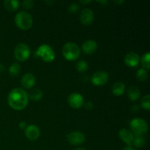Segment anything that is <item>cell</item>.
Returning <instances> with one entry per match:
<instances>
[{"mask_svg":"<svg viewBox=\"0 0 150 150\" xmlns=\"http://www.w3.org/2000/svg\"><path fill=\"white\" fill-rule=\"evenodd\" d=\"M9 105L15 110H22L27 106L29 103V97L26 91L21 88L13 89L9 93L7 98Z\"/></svg>","mask_w":150,"mask_h":150,"instance_id":"1","label":"cell"},{"mask_svg":"<svg viewBox=\"0 0 150 150\" xmlns=\"http://www.w3.org/2000/svg\"><path fill=\"white\" fill-rule=\"evenodd\" d=\"M15 22L18 28L22 30H28L33 24V18L29 13L21 11L17 13L15 17Z\"/></svg>","mask_w":150,"mask_h":150,"instance_id":"2","label":"cell"},{"mask_svg":"<svg viewBox=\"0 0 150 150\" xmlns=\"http://www.w3.org/2000/svg\"><path fill=\"white\" fill-rule=\"evenodd\" d=\"M62 54L67 60L73 61L80 57V48L74 42H67L63 46Z\"/></svg>","mask_w":150,"mask_h":150,"instance_id":"3","label":"cell"},{"mask_svg":"<svg viewBox=\"0 0 150 150\" xmlns=\"http://www.w3.org/2000/svg\"><path fill=\"white\" fill-rule=\"evenodd\" d=\"M130 128L133 135L136 136H143L148 131V125L143 119H134L130 122Z\"/></svg>","mask_w":150,"mask_h":150,"instance_id":"4","label":"cell"},{"mask_svg":"<svg viewBox=\"0 0 150 150\" xmlns=\"http://www.w3.org/2000/svg\"><path fill=\"white\" fill-rule=\"evenodd\" d=\"M37 54L46 62H51L55 59V54L54 50L50 45L47 44L41 45L37 51Z\"/></svg>","mask_w":150,"mask_h":150,"instance_id":"5","label":"cell"},{"mask_svg":"<svg viewBox=\"0 0 150 150\" xmlns=\"http://www.w3.org/2000/svg\"><path fill=\"white\" fill-rule=\"evenodd\" d=\"M30 55L29 47L25 43H20L16 47L14 51V56L17 60L20 62L26 61Z\"/></svg>","mask_w":150,"mask_h":150,"instance_id":"6","label":"cell"},{"mask_svg":"<svg viewBox=\"0 0 150 150\" xmlns=\"http://www.w3.org/2000/svg\"><path fill=\"white\" fill-rule=\"evenodd\" d=\"M67 142L72 145L78 146L81 145L84 142L85 136L83 133L80 131H74L70 133L67 136Z\"/></svg>","mask_w":150,"mask_h":150,"instance_id":"7","label":"cell"},{"mask_svg":"<svg viewBox=\"0 0 150 150\" xmlns=\"http://www.w3.org/2000/svg\"><path fill=\"white\" fill-rule=\"evenodd\" d=\"M67 103L73 108H79L83 105V98L78 92L71 93L67 98Z\"/></svg>","mask_w":150,"mask_h":150,"instance_id":"8","label":"cell"},{"mask_svg":"<svg viewBox=\"0 0 150 150\" xmlns=\"http://www.w3.org/2000/svg\"><path fill=\"white\" fill-rule=\"evenodd\" d=\"M108 80V73L102 70L95 73L92 77V83L95 86H103L107 83Z\"/></svg>","mask_w":150,"mask_h":150,"instance_id":"9","label":"cell"},{"mask_svg":"<svg viewBox=\"0 0 150 150\" xmlns=\"http://www.w3.org/2000/svg\"><path fill=\"white\" fill-rule=\"evenodd\" d=\"M25 135L27 139L31 141H35L40 137V131L37 126L30 125L25 128Z\"/></svg>","mask_w":150,"mask_h":150,"instance_id":"10","label":"cell"},{"mask_svg":"<svg viewBox=\"0 0 150 150\" xmlns=\"http://www.w3.org/2000/svg\"><path fill=\"white\" fill-rule=\"evenodd\" d=\"M94 20V13L91 9H83L80 15V21L83 25H90Z\"/></svg>","mask_w":150,"mask_h":150,"instance_id":"11","label":"cell"},{"mask_svg":"<svg viewBox=\"0 0 150 150\" xmlns=\"http://www.w3.org/2000/svg\"><path fill=\"white\" fill-rule=\"evenodd\" d=\"M124 61L127 66L134 67L139 64V61H140V57L136 53L129 52L125 57Z\"/></svg>","mask_w":150,"mask_h":150,"instance_id":"12","label":"cell"},{"mask_svg":"<svg viewBox=\"0 0 150 150\" xmlns=\"http://www.w3.org/2000/svg\"><path fill=\"white\" fill-rule=\"evenodd\" d=\"M119 136L122 139V141H123L125 143L127 144L128 146H130L133 144V139H134L135 137L133 133L126 128H122V130H120Z\"/></svg>","mask_w":150,"mask_h":150,"instance_id":"13","label":"cell"},{"mask_svg":"<svg viewBox=\"0 0 150 150\" xmlns=\"http://www.w3.org/2000/svg\"><path fill=\"white\" fill-rule=\"evenodd\" d=\"M98 45L93 40H87L82 44V50L86 54H92L96 51Z\"/></svg>","mask_w":150,"mask_h":150,"instance_id":"14","label":"cell"},{"mask_svg":"<svg viewBox=\"0 0 150 150\" xmlns=\"http://www.w3.org/2000/svg\"><path fill=\"white\" fill-rule=\"evenodd\" d=\"M22 86L26 89H30L35 84V77L32 73H26L23 75L21 81Z\"/></svg>","mask_w":150,"mask_h":150,"instance_id":"15","label":"cell"},{"mask_svg":"<svg viewBox=\"0 0 150 150\" xmlns=\"http://www.w3.org/2000/svg\"><path fill=\"white\" fill-rule=\"evenodd\" d=\"M112 93L116 96H121L124 94L125 91V85L122 82L118 81L117 83H114L112 86Z\"/></svg>","mask_w":150,"mask_h":150,"instance_id":"16","label":"cell"},{"mask_svg":"<svg viewBox=\"0 0 150 150\" xmlns=\"http://www.w3.org/2000/svg\"><path fill=\"white\" fill-rule=\"evenodd\" d=\"M127 96L131 101H136L140 97V90L136 86H132L127 90Z\"/></svg>","mask_w":150,"mask_h":150,"instance_id":"17","label":"cell"},{"mask_svg":"<svg viewBox=\"0 0 150 150\" xmlns=\"http://www.w3.org/2000/svg\"><path fill=\"white\" fill-rule=\"evenodd\" d=\"M42 95H43V94H42V91L40 89H38V88H35V89L30 90V92L28 94V97L31 100L35 101H38L42 99Z\"/></svg>","mask_w":150,"mask_h":150,"instance_id":"18","label":"cell"},{"mask_svg":"<svg viewBox=\"0 0 150 150\" xmlns=\"http://www.w3.org/2000/svg\"><path fill=\"white\" fill-rule=\"evenodd\" d=\"M4 5L7 10L13 12L18 8L19 1L17 0H5L4 1Z\"/></svg>","mask_w":150,"mask_h":150,"instance_id":"19","label":"cell"},{"mask_svg":"<svg viewBox=\"0 0 150 150\" xmlns=\"http://www.w3.org/2000/svg\"><path fill=\"white\" fill-rule=\"evenodd\" d=\"M150 54L149 52H146V54H144L143 57H142V67H143L144 69H145L146 70H148L150 69Z\"/></svg>","mask_w":150,"mask_h":150,"instance_id":"20","label":"cell"},{"mask_svg":"<svg viewBox=\"0 0 150 150\" xmlns=\"http://www.w3.org/2000/svg\"><path fill=\"white\" fill-rule=\"evenodd\" d=\"M21 70V66L18 62H14L10 65L9 68V73L12 76H17Z\"/></svg>","mask_w":150,"mask_h":150,"instance_id":"21","label":"cell"},{"mask_svg":"<svg viewBox=\"0 0 150 150\" xmlns=\"http://www.w3.org/2000/svg\"><path fill=\"white\" fill-rule=\"evenodd\" d=\"M148 76H149V74H148L147 70L144 68H140L136 73V78L140 81H146L148 79Z\"/></svg>","mask_w":150,"mask_h":150,"instance_id":"22","label":"cell"},{"mask_svg":"<svg viewBox=\"0 0 150 150\" xmlns=\"http://www.w3.org/2000/svg\"><path fill=\"white\" fill-rule=\"evenodd\" d=\"M133 144L136 147L142 148L145 145L146 141H145L144 138L143 136H136V137H134V139H133Z\"/></svg>","mask_w":150,"mask_h":150,"instance_id":"23","label":"cell"},{"mask_svg":"<svg viewBox=\"0 0 150 150\" xmlns=\"http://www.w3.org/2000/svg\"><path fill=\"white\" fill-rule=\"evenodd\" d=\"M141 105L144 109L149 110L150 108V96L149 95H146L142 98V101H141Z\"/></svg>","mask_w":150,"mask_h":150,"instance_id":"24","label":"cell"},{"mask_svg":"<svg viewBox=\"0 0 150 150\" xmlns=\"http://www.w3.org/2000/svg\"><path fill=\"white\" fill-rule=\"evenodd\" d=\"M76 69L80 73H83L88 69V64L84 60H80L76 64Z\"/></svg>","mask_w":150,"mask_h":150,"instance_id":"25","label":"cell"},{"mask_svg":"<svg viewBox=\"0 0 150 150\" xmlns=\"http://www.w3.org/2000/svg\"><path fill=\"white\" fill-rule=\"evenodd\" d=\"M22 5L24 8L30 9L34 6V1H32V0H24L22 2Z\"/></svg>","mask_w":150,"mask_h":150,"instance_id":"26","label":"cell"},{"mask_svg":"<svg viewBox=\"0 0 150 150\" xmlns=\"http://www.w3.org/2000/svg\"><path fill=\"white\" fill-rule=\"evenodd\" d=\"M79 7H79V4H76V3H73V4H71L70 5L68 10L70 13H76L78 11V10L79 9Z\"/></svg>","mask_w":150,"mask_h":150,"instance_id":"27","label":"cell"},{"mask_svg":"<svg viewBox=\"0 0 150 150\" xmlns=\"http://www.w3.org/2000/svg\"><path fill=\"white\" fill-rule=\"evenodd\" d=\"M93 108V104L91 102H87L85 104V108H86L87 110H91Z\"/></svg>","mask_w":150,"mask_h":150,"instance_id":"28","label":"cell"},{"mask_svg":"<svg viewBox=\"0 0 150 150\" xmlns=\"http://www.w3.org/2000/svg\"><path fill=\"white\" fill-rule=\"evenodd\" d=\"M26 122H25L22 121V122H21L20 123H19V127H20V128L24 129V128H26Z\"/></svg>","mask_w":150,"mask_h":150,"instance_id":"29","label":"cell"},{"mask_svg":"<svg viewBox=\"0 0 150 150\" xmlns=\"http://www.w3.org/2000/svg\"><path fill=\"white\" fill-rule=\"evenodd\" d=\"M122 150H136L134 149V148L132 147L131 146H125V148H123Z\"/></svg>","mask_w":150,"mask_h":150,"instance_id":"30","label":"cell"},{"mask_svg":"<svg viewBox=\"0 0 150 150\" xmlns=\"http://www.w3.org/2000/svg\"><path fill=\"white\" fill-rule=\"evenodd\" d=\"M4 70V67L2 64H0V72H2Z\"/></svg>","mask_w":150,"mask_h":150,"instance_id":"31","label":"cell"},{"mask_svg":"<svg viewBox=\"0 0 150 150\" xmlns=\"http://www.w3.org/2000/svg\"><path fill=\"white\" fill-rule=\"evenodd\" d=\"M92 1H80L81 3H83V4H89Z\"/></svg>","mask_w":150,"mask_h":150,"instance_id":"32","label":"cell"},{"mask_svg":"<svg viewBox=\"0 0 150 150\" xmlns=\"http://www.w3.org/2000/svg\"><path fill=\"white\" fill-rule=\"evenodd\" d=\"M73 150H86V149H82V148H77V149H73Z\"/></svg>","mask_w":150,"mask_h":150,"instance_id":"33","label":"cell"}]
</instances>
